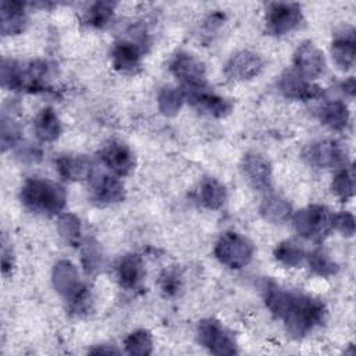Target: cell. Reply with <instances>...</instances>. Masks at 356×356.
<instances>
[{
  "mask_svg": "<svg viewBox=\"0 0 356 356\" xmlns=\"http://www.w3.org/2000/svg\"><path fill=\"white\" fill-rule=\"evenodd\" d=\"M54 289L70 303L76 314L89 310L90 296L85 284L79 278L76 267L68 260H60L54 264L51 273Z\"/></svg>",
  "mask_w": 356,
  "mask_h": 356,
  "instance_id": "3957f363",
  "label": "cell"
},
{
  "mask_svg": "<svg viewBox=\"0 0 356 356\" xmlns=\"http://www.w3.org/2000/svg\"><path fill=\"white\" fill-rule=\"evenodd\" d=\"M184 102H185V97L179 88L164 86L160 89V92L157 95L159 110L167 117L177 115L179 113Z\"/></svg>",
  "mask_w": 356,
  "mask_h": 356,
  "instance_id": "484cf974",
  "label": "cell"
},
{
  "mask_svg": "<svg viewBox=\"0 0 356 356\" xmlns=\"http://www.w3.org/2000/svg\"><path fill=\"white\" fill-rule=\"evenodd\" d=\"M307 263H309L310 270L323 278H328V277L337 274L339 270V267L334 261V259H331V256L327 252H324L323 249H316L312 253H309Z\"/></svg>",
  "mask_w": 356,
  "mask_h": 356,
  "instance_id": "83f0119b",
  "label": "cell"
},
{
  "mask_svg": "<svg viewBox=\"0 0 356 356\" xmlns=\"http://www.w3.org/2000/svg\"><path fill=\"white\" fill-rule=\"evenodd\" d=\"M199 202L209 210H218L227 200V191L216 178L207 177L200 182L197 191Z\"/></svg>",
  "mask_w": 356,
  "mask_h": 356,
  "instance_id": "d4e9b609",
  "label": "cell"
},
{
  "mask_svg": "<svg viewBox=\"0 0 356 356\" xmlns=\"http://www.w3.org/2000/svg\"><path fill=\"white\" fill-rule=\"evenodd\" d=\"M117 275L120 285L125 289H136L145 277V267L140 256L127 254L124 256L117 267Z\"/></svg>",
  "mask_w": 356,
  "mask_h": 356,
  "instance_id": "44dd1931",
  "label": "cell"
},
{
  "mask_svg": "<svg viewBox=\"0 0 356 356\" xmlns=\"http://www.w3.org/2000/svg\"><path fill=\"white\" fill-rule=\"evenodd\" d=\"M58 174L68 181H83L92 178L93 163L83 154H65L56 161Z\"/></svg>",
  "mask_w": 356,
  "mask_h": 356,
  "instance_id": "d6986e66",
  "label": "cell"
},
{
  "mask_svg": "<svg viewBox=\"0 0 356 356\" xmlns=\"http://www.w3.org/2000/svg\"><path fill=\"white\" fill-rule=\"evenodd\" d=\"M275 260L285 267H298L306 259L305 249L295 241H284L274 250Z\"/></svg>",
  "mask_w": 356,
  "mask_h": 356,
  "instance_id": "4316f807",
  "label": "cell"
},
{
  "mask_svg": "<svg viewBox=\"0 0 356 356\" xmlns=\"http://www.w3.org/2000/svg\"><path fill=\"white\" fill-rule=\"evenodd\" d=\"M293 70L309 81L316 79L325 71L324 54L313 43L305 42L293 54Z\"/></svg>",
  "mask_w": 356,
  "mask_h": 356,
  "instance_id": "7c38bea8",
  "label": "cell"
},
{
  "mask_svg": "<svg viewBox=\"0 0 356 356\" xmlns=\"http://www.w3.org/2000/svg\"><path fill=\"white\" fill-rule=\"evenodd\" d=\"M145 43L143 40L136 39V36L135 40L129 39L117 42L111 50V61L114 68L127 75L138 74L142 67V53L145 50Z\"/></svg>",
  "mask_w": 356,
  "mask_h": 356,
  "instance_id": "8fae6325",
  "label": "cell"
},
{
  "mask_svg": "<svg viewBox=\"0 0 356 356\" xmlns=\"http://www.w3.org/2000/svg\"><path fill=\"white\" fill-rule=\"evenodd\" d=\"M253 243L246 236L232 231L222 234L214 246L217 260L234 270L248 266L253 257Z\"/></svg>",
  "mask_w": 356,
  "mask_h": 356,
  "instance_id": "277c9868",
  "label": "cell"
},
{
  "mask_svg": "<svg viewBox=\"0 0 356 356\" xmlns=\"http://www.w3.org/2000/svg\"><path fill=\"white\" fill-rule=\"evenodd\" d=\"M90 197L97 204H111L124 200L125 189L122 182L113 175L92 177Z\"/></svg>",
  "mask_w": 356,
  "mask_h": 356,
  "instance_id": "e0dca14e",
  "label": "cell"
},
{
  "mask_svg": "<svg viewBox=\"0 0 356 356\" xmlns=\"http://www.w3.org/2000/svg\"><path fill=\"white\" fill-rule=\"evenodd\" d=\"M263 70V60L259 54L241 50L231 56L225 64V75L232 81H248L260 74Z\"/></svg>",
  "mask_w": 356,
  "mask_h": 356,
  "instance_id": "2e32d148",
  "label": "cell"
},
{
  "mask_svg": "<svg viewBox=\"0 0 356 356\" xmlns=\"http://www.w3.org/2000/svg\"><path fill=\"white\" fill-rule=\"evenodd\" d=\"M278 89L284 96L295 100H313L324 95L323 89L312 81L303 78L295 70L285 71L278 79Z\"/></svg>",
  "mask_w": 356,
  "mask_h": 356,
  "instance_id": "4fadbf2b",
  "label": "cell"
},
{
  "mask_svg": "<svg viewBox=\"0 0 356 356\" xmlns=\"http://www.w3.org/2000/svg\"><path fill=\"white\" fill-rule=\"evenodd\" d=\"M182 90V89H181ZM184 97L199 113L209 114L211 117H225L232 110V102L224 96L217 95L209 86V83L182 90Z\"/></svg>",
  "mask_w": 356,
  "mask_h": 356,
  "instance_id": "ba28073f",
  "label": "cell"
},
{
  "mask_svg": "<svg viewBox=\"0 0 356 356\" xmlns=\"http://www.w3.org/2000/svg\"><path fill=\"white\" fill-rule=\"evenodd\" d=\"M90 353H118L117 349H113V348H104V346H100L97 349H92Z\"/></svg>",
  "mask_w": 356,
  "mask_h": 356,
  "instance_id": "f35d334b",
  "label": "cell"
},
{
  "mask_svg": "<svg viewBox=\"0 0 356 356\" xmlns=\"http://www.w3.org/2000/svg\"><path fill=\"white\" fill-rule=\"evenodd\" d=\"M303 157L309 164L318 168H342L346 167L348 163V153L345 147L332 139L310 143L305 149Z\"/></svg>",
  "mask_w": 356,
  "mask_h": 356,
  "instance_id": "9c48e42d",
  "label": "cell"
},
{
  "mask_svg": "<svg viewBox=\"0 0 356 356\" xmlns=\"http://www.w3.org/2000/svg\"><path fill=\"white\" fill-rule=\"evenodd\" d=\"M263 296L271 314L284 321L291 337H305L325 320V306L316 298L285 291L271 282L264 284Z\"/></svg>",
  "mask_w": 356,
  "mask_h": 356,
  "instance_id": "6da1fadb",
  "label": "cell"
},
{
  "mask_svg": "<svg viewBox=\"0 0 356 356\" xmlns=\"http://www.w3.org/2000/svg\"><path fill=\"white\" fill-rule=\"evenodd\" d=\"M58 232L61 238L72 246L81 243V221L72 213H64L58 218Z\"/></svg>",
  "mask_w": 356,
  "mask_h": 356,
  "instance_id": "4dcf8cb0",
  "label": "cell"
},
{
  "mask_svg": "<svg viewBox=\"0 0 356 356\" xmlns=\"http://www.w3.org/2000/svg\"><path fill=\"white\" fill-rule=\"evenodd\" d=\"M21 129L18 124L11 118V115L3 114L1 117V147L7 150L8 147L18 143L21 138Z\"/></svg>",
  "mask_w": 356,
  "mask_h": 356,
  "instance_id": "d6a6232c",
  "label": "cell"
},
{
  "mask_svg": "<svg viewBox=\"0 0 356 356\" xmlns=\"http://www.w3.org/2000/svg\"><path fill=\"white\" fill-rule=\"evenodd\" d=\"M349 110L342 100H325L318 108V118L321 124L334 129L342 131L349 124Z\"/></svg>",
  "mask_w": 356,
  "mask_h": 356,
  "instance_id": "603a6c76",
  "label": "cell"
},
{
  "mask_svg": "<svg viewBox=\"0 0 356 356\" xmlns=\"http://www.w3.org/2000/svg\"><path fill=\"white\" fill-rule=\"evenodd\" d=\"M331 54L335 65L342 71H348L355 65L356 40L352 28H345L335 35L331 44Z\"/></svg>",
  "mask_w": 356,
  "mask_h": 356,
  "instance_id": "ac0fdd59",
  "label": "cell"
},
{
  "mask_svg": "<svg viewBox=\"0 0 356 356\" xmlns=\"http://www.w3.org/2000/svg\"><path fill=\"white\" fill-rule=\"evenodd\" d=\"M303 21L302 8L295 3H271L266 10V31L274 36L293 32Z\"/></svg>",
  "mask_w": 356,
  "mask_h": 356,
  "instance_id": "8992f818",
  "label": "cell"
},
{
  "mask_svg": "<svg viewBox=\"0 0 356 356\" xmlns=\"http://www.w3.org/2000/svg\"><path fill=\"white\" fill-rule=\"evenodd\" d=\"M33 131L42 142H53L61 134V122L51 107L39 111L33 121Z\"/></svg>",
  "mask_w": 356,
  "mask_h": 356,
  "instance_id": "cb8c5ba5",
  "label": "cell"
},
{
  "mask_svg": "<svg viewBox=\"0 0 356 356\" xmlns=\"http://www.w3.org/2000/svg\"><path fill=\"white\" fill-rule=\"evenodd\" d=\"M341 90L348 95V96H353L355 95V78L353 76H349L348 79H345L342 83H341Z\"/></svg>",
  "mask_w": 356,
  "mask_h": 356,
  "instance_id": "8d00e7d4",
  "label": "cell"
},
{
  "mask_svg": "<svg viewBox=\"0 0 356 356\" xmlns=\"http://www.w3.org/2000/svg\"><path fill=\"white\" fill-rule=\"evenodd\" d=\"M170 71L179 82V89H191L206 85V71L203 63L189 53H178L170 63Z\"/></svg>",
  "mask_w": 356,
  "mask_h": 356,
  "instance_id": "30bf717a",
  "label": "cell"
},
{
  "mask_svg": "<svg viewBox=\"0 0 356 356\" xmlns=\"http://www.w3.org/2000/svg\"><path fill=\"white\" fill-rule=\"evenodd\" d=\"M115 3L113 1H97L92 4V7L88 11L86 21L89 25L95 28H104L110 24L113 19Z\"/></svg>",
  "mask_w": 356,
  "mask_h": 356,
  "instance_id": "1f68e13d",
  "label": "cell"
},
{
  "mask_svg": "<svg viewBox=\"0 0 356 356\" xmlns=\"http://www.w3.org/2000/svg\"><path fill=\"white\" fill-rule=\"evenodd\" d=\"M332 213L321 204L307 206L293 216L296 232L310 241H320L332 229Z\"/></svg>",
  "mask_w": 356,
  "mask_h": 356,
  "instance_id": "5b68a950",
  "label": "cell"
},
{
  "mask_svg": "<svg viewBox=\"0 0 356 356\" xmlns=\"http://www.w3.org/2000/svg\"><path fill=\"white\" fill-rule=\"evenodd\" d=\"M19 197L29 211L43 216L60 214L67 202V195L61 185L42 178L26 179L21 188Z\"/></svg>",
  "mask_w": 356,
  "mask_h": 356,
  "instance_id": "7a4b0ae2",
  "label": "cell"
},
{
  "mask_svg": "<svg viewBox=\"0 0 356 356\" xmlns=\"http://www.w3.org/2000/svg\"><path fill=\"white\" fill-rule=\"evenodd\" d=\"M100 159L117 177H127L135 170V156L132 150L121 142L107 143L100 152Z\"/></svg>",
  "mask_w": 356,
  "mask_h": 356,
  "instance_id": "9a60e30c",
  "label": "cell"
},
{
  "mask_svg": "<svg viewBox=\"0 0 356 356\" xmlns=\"http://www.w3.org/2000/svg\"><path fill=\"white\" fill-rule=\"evenodd\" d=\"M259 210L263 218L273 224H282L288 221L292 213L291 204L286 202V199L274 192H268L264 195Z\"/></svg>",
  "mask_w": 356,
  "mask_h": 356,
  "instance_id": "7402d4cb",
  "label": "cell"
},
{
  "mask_svg": "<svg viewBox=\"0 0 356 356\" xmlns=\"http://www.w3.org/2000/svg\"><path fill=\"white\" fill-rule=\"evenodd\" d=\"M124 346H125L127 353H129V355H136V356L150 355L153 350L152 335L146 330L134 331L125 338Z\"/></svg>",
  "mask_w": 356,
  "mask_h": 356,
  "instance_id": "f546056e",
  "label": "cell"
},
{
  "mask_svg": "<svg viewBox=\"0 0 356 356\" xmlns=\"http://www.w3.org/2000/svg\"><path fill=\"white\" fill-rule=\"evenodd\" d=\"M197 339L213 355H235L238 352L236 342L231 332L225 330L217 320L206 318L197 325Z\"/></svg>",
  "mask_w": 356,
  "mask_h": 356,
  "instance_id": "52a82bcc",
  "label": "cell"
},
{
  "mask_svg": "<svg viewBox=\"0 0 356 356\" xmlns=\"http://www.w3.org/2000/svg\"><path fill=\"white\" fill-rule=\"evenodd\" d=\"M1 264H3V274L6 275L8 270L13 268V256L11 253L8 254L7 249L3 248V256H1Z\"/></svg>",
  "mask_w": 356,
  "mask_h": 356,
  "instance_id": "74e56055",
  "label": "cell"
},
{
  "mask_svg": "<svg viewBox=\"0 0 356 356\" xmlns=\"http://www.w3.org/2000/svg\"><path fill=\"white\" fill-rule=\"evenodd\" d=\"M332 192L339 197L342 202H348L355 195V179H353V170L352 167H342L334 175L331 184Z\"/></svg>",
  "mask_w": 356,
  "mask_h": 356,
  "instance_id": "f1b7e54d",
  "label": "cell"
},
{
  "mask_svg": "<svg viewBox=\"0 0 356 356\" xmlns=\"http://www.w3.org/2000/svg\"><path fill=\"white\" fill-rule=\"evenodd\" d=\"M26 4L21 1H3L0 6L1 15V33L7 35H18L21 33L28 22Z\"/></svg>",
  "mask_w": 356,
  "mask_h": 356,
  "instance_id": "ffe728a7",
  "label": "cell"
},
{
  "mask_svg": "<svg viewBox=\"0 0 356 356\" xmlns=\"http://www.w3.org/2000/svg\"><path fill=\"white\" fill-rule=\"evenodd\" d=\"M85 249L82 252V260L86 271H93L97 268L100 263V252L96 248V243H85Z\"/></svg>",
  "mask_w": 356,
  "mask_h": 356,
  "instance_id": "d590c367",
  "label": "cell"
},
{
  "mask_svg": "<svg viewBox=\"0 0 356 356\" xmlns=\"http://www.w3.org/2000/svg\"><path fill=\"white\" fill-rule=\"evenodd\" d=\"M246 181L257 191H268L271 186V164L260 153H246L241 163Z\"/></svg>",
  "mask_w": 356,
  "mask_h": 356,
  "instance_id": "5bb4252c",
  "label": "cell"
},
{
  "mask_svg": "<svg viewBox=\"0 0 356 356\" xmlns=\"http://www.w3.org/2000/svg\"><path fill=\"white\" fill-rule=\"evenodd\" d=\"M332 228L341 232L343 236H353L355 234V217L349 211H341L332 216Z\"/></svg>",
  "mask_w": 356,
  "mask_h": 356,
  "instance_id": "836d02e7",
  "label": "cell"
},
{
  "mask_svg": "<svg viewBox=\"0 0 356 356\" xmlns=\"http://www.w3.org/2000/svg\"><path fill=\"white\" fill-rule=\"evenodd\" d=\"M160 286L165 295L168 296L175 295L181 288V277L178 271L174 268L165 270L160 277Z\"/></svg>",
  "mask_w": 356,
  "mask_h": 356,
  "instance_id": "e575fe53",
  "label": "cell"
}]
</instances>
